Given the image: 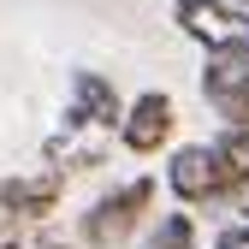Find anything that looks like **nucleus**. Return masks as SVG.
<instances>
[{
    "mask_svg": "<svg viewBox=\"0 0 249 249\" xmlns=\"http://www.w3.org/2000/svg\"><path fill=\"white\" fill-rule=\"evenodd\" d=\"M166 190L178 196V208H213V202L249 196V184L220 154V142H184V148H172V160H166Z\"/></svg>",
    "mask_w": 249,
    "mask_h": 249,
    "instance_id": "1",
    "label": "nucleus"
},
{
    "mask_svg": "<svg viewBox=\"0 0 249 249\" xmlns=\"http://www.w3.org/2000/svg\"><path fill=\"white\" fill-rule=\"evenodd\" d=\"M148 208H154V178H131V184H119V190H107L95 208L83 213V243H89V249H119V243H131Z\"/></svg>",
    "mask_w": 249,
    "mask_h": 249,
    "instance_id": "2",
    "label": "nucleus"
},
{
    "mask_svg": "<svg viewBox=\"0 0 249 249\" xmlns=\"http://www.w3.org/2000/svg\"><path fill=\"white\" fill-rule=\"evenodd\" d=\"M66 196V172L48 166V172H18V178H0V237H24L30 226H42L48 213Z\"/></svg>",
    "mask_w": 249,
    "mask_h": 249,
    "instance_id": "3",
    "label": "nucleus"
},
{
    "mask_svg": "<svg viewBox=\"0 0 249 249\" xmlns=\"http://www.w3.org/2000/svg\"><path fill=\"white\" fill-rule=\"evenodd\" d=\"M178 131V107L166 89H142V95L124 107V124H119V142L131 154H160Z\"/></svg>",
    "mask_w": 249,
    "mask_h": 249,
    "instance_id": "4",
    "label": "nucleus"
},
{
    "mask_svg": "<svg viewBox=\"0 0 249 249\" xmlns=\"http://www.w3.org/2000/svg\"><path fill=\"white\" fill-rule=\"evenodd\" d=\"M124 101L101 71H71V107H66V131H119Z\"/></svg>",
    "mask_w": 249,
    "mask_h": 249,
    "instance_id": "5",
    "label": "nucleus"
},
{
    "mask_svg": "<svg viewBox=\"0 0 249 249\" xmlns=\"http://www.w3.org/2000/svg\"><path fill=\"white\" fill-rule=\"evenodd\" d=\"M172 18H178V30L184 36H196L202 48H231V42H249V30L220 6V0H178L172 6Z\"/></svg>",
    "mask_w": 249,
    "mask_h": 249,
    "instance_id": "6",
    "label": "nucleus"
},
{
    "mask_svg": "<svg viewBox=\"0 0 249 249\" xmlns=\"http://www.w3.org/2000/svg\"><path fill=\"white\" fill-rule=\"evenodd\" d=\"M142 249H196V220L190 213H160V220H154V231L142 237Z\"/></svg>",
    "mask_w": 249,
    "mask_h": 249,
    "instance_id": "7",
    "label": "nucleus"
},
{
    "mask_svg": "<svg viewBox=\"0 0 249 249\" xmlns=\"http://www.w3.org/2000/svg\"><path fill=\"white\" fill-rule=\"evenodd\" d=\"M213 249H249V220H237V226H226L220 237H213Z\"/></svg>",
    "mask_w": 249,
    "mask_h": 249,
    "instance_id": "8",
    "label": "nucleus"
},
{
    "mask_svg": "<svg viewBox=\"0 0 249 249\" xmlns=\"http://www.w3.org/2000/svg\"><path fill=\"white\" fill-rule=\"evenodd\" d=\"M0 249H59V243H42V237H0Z\"/></svg>",
    "mask_w": 249,
    "mask_h": 249,
    "instance_id": "9",
    "label": "nucleus"
}]
</instances>
